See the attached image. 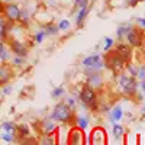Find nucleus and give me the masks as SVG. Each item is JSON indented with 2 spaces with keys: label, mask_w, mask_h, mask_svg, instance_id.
Wrapping results in <instances>:
<instances>
[{
  "label": "nucleus",
  "mask_w": 145,
  "mask_h": 145,
  "mask_svg": "<svg viewBox=\"0 0 145 145\" xmlns=\"http://www.w3.org/2000/svg\"><path fill=\"white\" fill-rule=\"evenodd\" d=\"M50 118H51L52 120H57V122L67 123V122H70V120L72 119L71 107H70L67 103H58V105L54 106Z\"/></svg>",
  "instance_id": "nucleus-1"
},
{
  "label": "nucleus",
  "mask_w": 145,
  "mask_h": 145,
  "mask_svg": "<svg viewBox=\"0 0 145 145\" xmlns=\"http://www.w3.org/2000/svg\"><path fill=\"white\" fill-rule=\"evenodd\" d=\"M105 64L109 70H112L113 72H118V74L122 72L123 68L126 67V61L116 52V50L115 51H107V55L105 58Z\"/></svg>",
  "instance_id": "nucleus-2"
},
{
  "label": "nucleus",
  "mask_w": 145,
  "mask_h": 145,
  "mask_svg": "<svg viewBox=\"0 0 145 145\" xmlns=\"http://www.w3.org/2000/svg\"><path fill=\"white\" fill-rule=\"evenodd\" d=\"M80 100L86 107L94 109L97 106V96H96L94 87H91L90 84H84L80 90Z\"/></svg>",
  "instance_id": "nucleus-3"
},
{
  "label": "nucleus",
  "mask_w": 145,
  "mask_h": 145,
  "mask_svg": "<svg viewBox=\"0 0 145 145\" xmlns=\"http://www.w3.org/2000/svg\"><path fill=\"white\" fill-rule=\"evenodd\" d=\"M83 65L84 67H87L86 70V74H89V72H94V71H100V68H103L105 61H103V58L100 55H90L87 58H84L83 59Z\"/></svg>",
  "instance_id": "nucleus-4"
},
{
  "label": "nucleus",
  "mask_w": 145,
  "mask_h": 145,
  "mask_svg": "<svg viewBox=\"0 0 145 145\" xmlns=\"http://www.w3.org/2000/svg\"><path fill=\"white\" fill-rule=\"evenodd\" d=\"M89 144L91 145H106L107 144V135H106V131L100 126L94 128L90 134V141Z\"/></svg>",
  "instance_id": "nucleus-5"
},
{
  "label": "nucleus",
  "mask_w": 145,
  "mask_h": 145,
  "mask_svg": "<svg viewBox=\"0 0 145 145\" xmlns=\"http://www.w3.org/2000/svg\"><path fill=\"white\" fill-rule=\"evenodd\" d=\"M3 13H5V16H6V19H7L9 22H16V20L20 19L22 10H20L16 5L7 2V3L3 6Z\"/></svg>",
  "instance_id": "nucleus-6"
},
{
  "label": "nucleus",
  "mask_w": 145,
  "mask_h": 145,
  "mask_svg": "<svg viewBox=\"0 0 145 145\" xmlns=\"http://www.w3.org/2000/svg\"><path fill=\"white\" fill-rule=\"evenodd\" d=\"M126 39L132 46H141L142 42H144V32H142L141 26L139 28H132L126 35Z\"/></svg>",
  "instance_id": "nucleus-7"
},
{
  "label": "nucleus",
  "mask_w": 145,
  "mask_h": 145,
  "mask_svg": "<svg viewBox=\"0 0 145 145\" xmlns=\"http://www.w3.org/2000/svg\"><path fill=\"white\" fill-rule=\"evenodd\" d=\"M84 134H83V129L81 128H72L68 134V144L70 145H81L84 144Z\"/></svg>",
  "instance_id": "nucleus-8"
},
{
  "label": "nucleus",
  "mask_w": 145,
  "mask_h": 145,
  "mask_svg": "<svg viewBox=\"0 0 145 145\" xmlns=\"http://www.w3.org/2000/svg\"><path fill=\"white\" fill-rule=\"evenodd\" d=\"M10 50H12V52H13L15 55H18V57H26V54H28L26 45L19 42V41H12L10 42Z\"/></svg>",
  "instance_id": "nucleus-9"
},
{
  "label": "nucleus",
  "mask_w": 145,
  "mask_h": 145,
  "mask_svg": "<svg viewBox=\"0 0 145 145\" xmlns=\"http://www.w3.org/2000/svg\"><path fill=\"white\" fill-rule=\"evenodd\" d=\"M87 84H90V86L94 87V89H100L103 86V78L99 74V71L89 72L87 74Z\"/></svg>",
  "instance_id": "nucleus-10"
},
{
  "label": "nucleus",
  "mask_w": 145,
  "mask_h": 145,
  "mask_svg": "<svg viewBox=\"0 0 145 145\" xmlns=\"http://www.w3.org/2000/svg\"><path fill=\"white\" fill-rule=\"evenodd\" d=\"M132 45L129 44V45H126V44H119L115 50H116V52L122 57L125 61L128 63L129 59H131V57H132V48H131Z\"/></svg>",
  "instance_id": "nucleus-11"
},
{
  "label": "nucleus",
  "mask_w": 145,
  "mask_h": 145,
  "mask_svg": "<svg viewBox=\"0 0 145 145\" xmlns=\"http://www.w3.org/2000/svg\"><path fill=\"white\" fill-rule=\"evenodd\" d=\"M137 87H138V84H137L135 77L131 76L129 81L126 83V86L122 89V91H123V94H126V96H134V94L137 93Z\"/></svg>",
  "instance_id": "nucleus-12"
},
{
  "label": "nucleus",
  "mask_w": 145,
  "mask_h": 145,
  "mask_svg": "<svg viewBox=\"0 0 145 145\" xmlns=\"http://www.w3.org/2000/svg\"><path fill=\"white\" fill-rule=\"evenodd\" d=\"M10 77H12V70L7 65H2V68H0V81H2V86L10 80Z\"/></svg>",
  "instance_id": "nucleus-13"
},
{
  "label": "nucleus",
  "mask_w": 145,
  "mask_h": 145,
  "mask_svg": "<svg viewBox=\"0 0 145 145\" xmlns=\"http://www.w3.org/2000/svg\"><path fill=\"white\" fill-rule=\"evenodd\" d=\"M122 115H123L122 107H120V106H116V107H113V110H112L110 120H113V122H119V120L122 119Z\"/></svg>",
  "instance_id": "nucleus-14"
},
{
  "label": "nucleus",
  "mask_w": 145,
  "mask_h": 145,
  "mask_svg": "<svg viewBox=\"0 0 145 145\" xmlns=\"http://www.w3.org/2000/svg\"><path fill=\"white\" fill-rule=\"evenodd\" d=\"M42 131L45 132V134H51V132L55 131V123L52 122V119H46L44 120V123H42Z\"/></svg>",
  "instance_id": "nucleus-15"
},
{
  "label": "nucleus",
  "mask_w": 145,
  "mask_h": 145,
  "mask_svg": "<svg viewBox=\"0 0 145 145\" xmlns=\"http://www.w3.org/2000/svg\"><path fill=\"white\" fill-rule=\"evenodd\" d=\"M132 29V26L131 25H122V26H119L118 28V32H116V35H118V39H122L123 36H126L128 35V32Z\"/></svg>",
  "instance_id": "nucleus-16"
},
{
  "label": "nucleus",
  "mask_w": 145,
  "mask_h": 145,
  "mask_svg": "<svg viewBox=\"0 0 145 145\" xmlns=\"http://www.w3.org/2000/svg\"><path fill=\"white\" fill-rule=\"evenodd\" d=\"M86 16H87V7H83V9H80V12L77 13V26H81L83 25V20L86 19Z\"/></svg>",
  "instance_id": "nucleus-17"
},
{
  "label": "nucleus",
  "mask_w": 145,
  "mask_h": 145,
  "mask_svg": "<svg viewBox=\"0 0 145 145\" xmlns=\"http://www.w3.org/2000/svg\"><path fill=\"white\" fill-rule=\"evenodd\" d=\"M77 126L81 128L83 131H86L89 128V119L86 116H78L77 118Z\"/></svg>",
  "instance_id": "nucleus-18"
},
{
  "label": "nucleus",
  "mask_w": 145,
  "mask_h": 145,
  "mask_svg": "<svg viewBox=\"0 0 145 145\" xmlns=\"http://www.w3.org/2000/svg\"><path fill=\"white\" fill-rule=\"evenodd\" d=\"M0 23H2V25H0V35H2V39H6V36H7V25L9 23L3 18L0 19Z\"/></svg>",
  "instance_id": "nucleus-19"
},
{
  "label": "nucleus",
  "mask_w": 145,
  "mask_h": 145,
  "mask_svg": "<svg viewBox=\"0 0 145 145\" xmlns=\"http://www.w3.org/2000/svg\"><path fill=\"white\" fill-rule=\"evenodd\" d=\"M18 132H19V137L20 138H25L29 135V126L28 125H20V126H16Z\"/></svg>",
  "instance_id": "nucleus-20"
},
{
  "label": "nucleus",
  "mask_w": 145,
  "mask_h": 145,
  "mask_svg": "<svg viewBox=\"0 0 145 145\" xmlns=\"http://www.w3.org/2000/svg\"><path fill=\"white\" fill-rule=\"evenodd\" d=\"M113 135H115V138L116 139H120L122 138V135H123V128L120 126L119 123H116V125H113Z\"/></svg>",
  "instance_id": "nucleus-21"
},
{
  "label": "nucleus",
  "mask_w": 145,
  "mask_h": 145,
  "mask_svg": "<svg viewBox=\"0 0 145 145\" xmlns=\"http://www.w3.org/2000/svg\"><path fill=\"white\" fill-rule=\"evenodd\" d=\"M39 144H44V145L50 144V145H52V144H55V139H54V137H52V135L45 134V137H42V138L39 139Z\"/></svg>",
  "instance_id": "nucleus-22"
},
{
  "label": "nucleus",
  "mask_w": 145,
  "mask_h": 145,
  "mask_svg": "<svg viewBox=\"0 0 145 145\" xmlns=\"http://www.w3.org/2000/svg\"><path fill=\"white\" fill-rule=\"evenodd\" d=\"M7 58H9L7 50H6L5 44L2 42V44H0V59H2V63H5V61H7Z\"/></svg>",
  "instance_id": "nucleus-23"
},
{
  "label": "nucleus",
  "mask_w": 145,
  "mask_h": 145,
  "mask_svg": "<svg viewBox=\"0 0 145 145\" xmlns=\"http://www.w3.org/2000/svg\"><path fill=\"white\" fill-rule=\"evenodd\" d=\"M126 70H128V72H129L132 77H138L139 68H137V65H134V64H126Z\"/></svg>",
  "instance_id": "nucleus-24"
},
{
  "label": "nucleus",
  "mask_w": 145,
  "mask_h": 145,
  "mask_svg": "<svg viewBox=\"0 0 145 145\" xmlns=\"http://www.w3.org/2000/svg\"><path fill=\"white\" fill-rule=\"evenodd\" d=\"M58 26H55V25H52V23H50V25H46L45 26V32H46V35H57V32H58Z\"/></svg>",
  "instance_id": "nucleus-25"
},
{
  "label": "nucleus",
  "mask_w": 145,
  "mask_h": 145,
  "mask_svg": "<svg viewBox=\"0 0 145 145\" xmlns=\"http://www.w3.org/2000/svg\"><path fill=\"white\" fill-rule=\"evenodd\" d=\"M2 128L6 131V132H13L15 131V123H12V122H3L2 123Z\"/></svg>",
  "instance_id": "nucleus-26"
},
{
  "label": "nucleus",
  "mask_w": 145,
  "mask_h": 145,
  "mask_svg": "<svg viewBox=\"0 0 145 145\" xmlns=\"http://www.w3.org/2000/svg\"><path fill=\"white\" fill-rule=\"evenodd\" d=\"M89 5V0H76L74 3V9H83V7H87Z\"/></svg>",
  "instance_id": "nucleus-27"
},
{
  "label": "nucleus",
  "mask_w": 145,
  "mask_h": 145,
  "mask_svg": "<svg viewBox=\"0 0 145 145\" xmlns=\"http://www.w3.org/2000/svg\"><path fill=\"white\" fill-rule=\"evenodd\" d=\"M63 94H64V89H63V87H57V89L52 90V97H54V99L61 97Z\"/></svg>",
  "instance_id": "nucleus-28"
},
{
  "label": "nucleus",
  "mask_w": 145,
  "mask_h": 145,
  "mask_svg": "<svg viewBox=\"0 0 145 145\" xmlns=\"http://www.w3.org/2000/svg\"><path fill=\"white\" fill-rule=\"evenodd\" d=\"M46 35V32L45 31H39V32H36L35 33V41L38 42V44H41L42 41H44V36Z\"/></svg>",
  "instance_id": "nucleus-29"
},
{
  "label": "nucleus",
  "mask_w": 145,
  "mask_h": 145,
  "mask_svg": "<svg viewBox=\"0 0 145 145\" xmlns=\"http://www.w3.org/2000/svg\"><path fill=\"white\" fill-rule=\"evenodd\" d=\"M58 28H59V31H67V29H70V22L68 20H61L58 23Z\"/></svg>",
  "instance_id": "nucleus-30"
},
{
  "label": "nucleus",
  "mask_w": 145,
  "mask_h": 145,
  "mask_svg": "<svg viewBox=\"0 0 145 145\" xmlns=\"http://www.w3.org/2000/svg\"><path fill=\"white\" fill-rule=\"evenodd\" d=\"M112 45H113V41H112L110 38H106V39H105V51H106V52L110 51V50H112Z\"/></svg>",
  "instance_id": "nucleus-31"
},
{
  "label": "nucleus",
  "mask_w": 145,
  "mask_h": 145,
  "mask_svg": "<svg viewBox=\"0 0 145 145\" xmlns=\"http://www.w3.org/2000/svg\"><path fill=\"white\" fill-rule=\"evenodd\" d=\"M2 139H3L5 142H12V141H13V138H12V135H10V132H6V134H3V135H2Z\"/></svg>",
  "instance_id": "nucleus-32"
},
{
  "label": "nucleus",
  "mask_w": 145,
  "mask_h": 145,
  "mask_svg": "<svg viewBox=\"0 0 145 145\" xmlns=\"http://www.w3.org/2000/svg\"><path fill=\"white\" fill-rule=\"evenodd\" d=\"M138 78H141V80H145V65L139 67V71H138Z\"/></svg>",
  "instance_id": "nucleus-33"
},
{
  "label": "nucleus",
  "mask_w": 145,
  "mask_h": 145,
  "mask_svg": "<svg viewBox=\"0 0 145 145\" xmlns=\"http://www.w3.org/2000/svg\"><path fill=\"white\" fill-rule=\"evenodd\" d=\"M67 105H68L70 107H74V106H76V100L72 99V97H68V99H67Z\"/></svg>",
  "instance_id": "nucleus-34"
},
{
  "label": "nucleus",
  "mask_w": 145,
  "mask_h": 145,
  "mask_svg": "<svg viewBox=\"0 0 145 145\" xmlns=\"http://www.w3.org/2000/svg\"><path fill=\"white\" fill-rule=\"evenodd\" d=\"M20 18H23V22H26V20H28V18H29L28 12H26V10H22V13H20Z\"/></svg>",
  "instance_id": "nucleus-35"
},
{
  "label": "nucleus",
  "mask_w": 145,
  "mask_h": 145,
  "mask_svg": "<svg viewBox=\"0 0 145 145\" xmlns=\"http://www.w3.org/2000/svg\"><path fill=\"white\" fill-rule=\"evenodd\" d=\"M137 22H138V25H139L142 29L145 28V19H142V18H138V19H137Z\"/></svg>",
  "instance_id": "nucleus-36"
},
{
  "label": "nucleus",
  "mask_w": 145,
  "mask_h": 145,
  "mask_svg": "<svg viewBox=\"0 0 145 145\" xmlns=\"http://www.w3.org/2000/svg\"><path fill=\"white\" fill-rule=\"evenodd\" d=\"M16 65H20V64H23V57H18V58H15V61H13Z\"/></svg>",
  "instance_id": "nucleus-37"
},
{
  "label": "nucleus",
  "mask_w": 145,
  "mask_h": 145,
  "mask_svg": "<svg viewBox=\"0 0 145 145\" xmlns=\"http://www.w3.org/2000/svg\"><path fill=\"white\" fill-rule=\"evenodd\" d=\"M9 91H10V86H7V87H3V89H2V93H3V94H9Z\"/></svg>",
  "instance_id": "nucleus-38"
},
{
  "label": "nucleus",
  "mask_w": 145,
  "mask_h": 145,
  "mask_svg": "<svg viewBox=\"0 0 145 145\" xmlns=\"http://www.w3.org/2000/svg\"><path fill=\"white\" fill-rule=\"evenodd\" d=\"M141 89H142V91L145 93V80H141Z\"/></svg>",
  "instance_id": "nucleus-39"
},
{
  "label": "nucleus",
  "mask_w": 145,
  "mask_h": 145,
  "mask_svg": "<svg viewBox=\"0 0 145 145\" xmlns=\"http://www.w3.org/2000/svg\"><path fill=\"white\" fill-rule=\"evenodd\" d=\"M5 2H6V3H7V2H10V0H5Z\"/></svg>",
  "instance_id": "nucleus-40"
},
{
  "label": "nucleus",
  "mask_w": 145,
  "mask_h": 145,
  "mask_svg": "<svg viewBox=\"0 0 145 145\" xmlns=\"http://www.w3.org/2000/svg\"><path fill=\"white\" fill-rule=\"evenodd\" d=\"M142 110H144V112H145V107H144V109H142Z\"/></svg>",
  "instance_id": "nucleus-41"
}]
</instances>
